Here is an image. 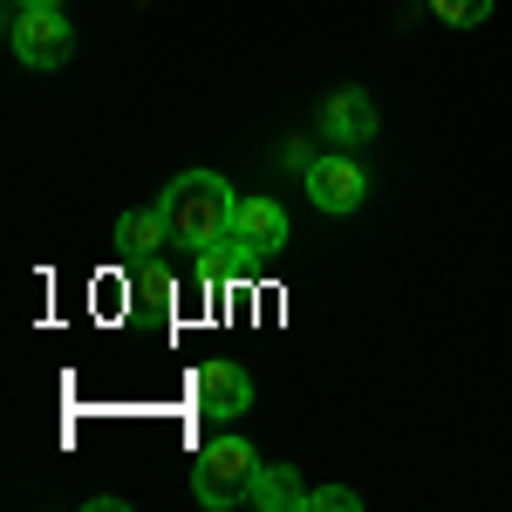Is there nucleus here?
<instances>
[{
    "label": "nucleus",
    "instance_id": "obj_3",
    "mask_svg": "<svg viewBox=\"0 0 512 512\" xmlns=\"http://www.w3.org/2000/svg\"><path fill=\"white\" fill-rule=\"evenodd\" d=\"M7 48H14L21 69H62L76 55V28L62 21V7H14Z\"/></svg>",
    "mask_w": 512,
    "mask_h": 512
},
{
    "label": "nucleus",
    "instance_id": "obj_7",
    "mask_svg": "<svg viewBox=\"0 0 512 512\" xmlns=\"http://www.w3.org/2000/svg\"><path fill=\"white\" fill-rule=\"evenodd\" d=\"M233 239L260 246V253H280V246H287V212H280V198H239L233 205Z\"/></svg>",
    "mask_w": 512,
    "mask_h": 512
},
{
    "label": "nucleus",
    "instance_id": "obj_8",
    "mask_svg": "<svg viewBox=\"0 0 512 512\" xmlns=\"http://www.w3.org/2000/svg\"><path fill=\"white\" fill-rule=\"evenodd\" d=\"M260 260H267L260 246H246V239L226 233L219 246L198 253V280H253V274H260Z\"/></svg>",
    "mask_w": 512,
    "mask_h": 512
},
{
    "label": "nucleus",
    "instance_id": "obj_2",
    "mask_svg": "<svg viewBox=\"0 0 512 512\" xmlns=\"http://www.w3.org/2000/svg\"><path fill=\"white\" fill-rule=\"evenodd\" d=\"M253 478H260V451L246 437H219V444L198 451L192 492L198 506H253Z\"/></svg>",
    "mask_w": 512,
    "mask_h": 512
},
{
    "label": "nucleus",
    "instance_id": "obj_6",
    "mask_svg": "<svg viewBox=\"0 0 512 512\" xmlns=\"http://www.w3.org/2000/svg\"><path fill=\"white\" fill-rule=\"evenodd\" d=\"M321 137H328L335 151H362V144L376 137V103H369V89H335L328 110H321Z\"/></svg>",
    "mask_w": 512,
    "mask_h": 512
},
{
    "label": "nucleus",
    "instance_id": "obj_11",
    "mask_svg": "<svg viewBox=\"0 0 512 512\" xmlns=\"http://www.w3.org/2000/svg\"><path fill=\"white\" fill-rule=\"evenodd\" d=\"M431 14L444 28H478V21L492 14V0H431Z\"/></svg>",
    "mask_w": 512,
    "mask_h": 512
},
{
    "label": "nucleus",
    "instance_id": "obj_13",
    "mask_svg": "<svg viewBox=\"0 0 512 512\" xmlns=\"http://www.w3.org/2000/svg\"><path fill=\"white\" fill-rule=\"evenodd\" d=\"M14 7H62V0H14Z\"/></svg>",
    "mask_w": 512,
    "mask_h": 512
},
{
    "label": "nucleus",
    "instance_id": "obj_5",
    "mask_svg": "<svg viewBox=\"0 0 512 512\" xmlns=\"http://www.w3.org/2000/svg\"><path fill=\"white\" fill-rule=\"evenodd\" d=\"M192 396L205 417H219V424H233V417H246L253 410V376L239 369V362H205L192 376Z\"/></svg>",
    "mask_w": 512,
    "mask_h": 512
},
{
    "label": "nucleus",
    "instance_id": "obj_4",
    "mask_svg": "<svg viewBox=\"0 0 512 512\" xmlns=\"http://www.w3.org/2000/svg\"><path fill=\"white\" fill-rule=\"evenodd\" d=\"M301 192L315 198V212H362L369 205V171L349 158V151H328V158H315L308 171H301Z\"/></svg>",
    "mask_w": 512,
    "mask_h": 512
},
{
    "label": "nucleus",
    "instance_id": "obj_1",
    "mask_svg": "<svg viewBox=\"0 0 512 512\" xmlns=\"http://www.w3.org/2000/svg\"><path fill=\"white\" fill-rule=\"evenodd\" d=\"M164 226H171V239L178 246H192V253H205V246H219V239L233 233V185L219 178V171H178L171 185H164Z\"/></svg>",
    "mask_w": 512,
    "mask_h": 512
},
{
    "label": "nucleus",
    "instance_id": "obj_9",
    "mask_svg": "<svg viewBox=\"0 0 512 512\" xmlns=\"http://www.w3.org/2000/svg\"><path fill=\"white\" fill-rule=\"evenodd\" d=\"M253 506L260 512H308V485H301L294 465H260V478H253Z\"/></svg>",
    "mask_w": 512,
    "mask_h": 512
},
{
    "label": "nucleus",
    "instance_id": "obj_10",
    "mask_svg": "<svg viewBox=\"0 0 512 512\" xmlns=\"http://www.w3.org/2000/svg\"><path fill=\"white\" fill-rule=\"evenodd\" d=\"M164 239H171V226H164V205H151V212H123V219H117V246L130 253V260L158 253Z\"/></svg>",
    "mask_w": 512,
    "mask_h": 512
},
{
    "label": "nucleus",
    "instance_id": "obj_12",
    "mask_svg": "<svg viewBox=\"0 0 512 512\" xmlns=\"http://www.w3.org/2000/svg\"><path fill=\"white\" fill-rule=\"evenodd\" d=\"M308 512H362V499H355L349 485H315L308 492Z\"/></svg>",
    "mask_w": 512,
    "mask_h": 512
}]
</instances>
